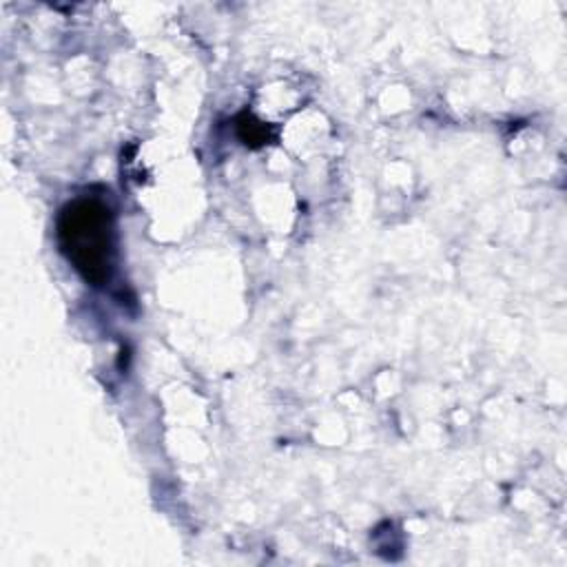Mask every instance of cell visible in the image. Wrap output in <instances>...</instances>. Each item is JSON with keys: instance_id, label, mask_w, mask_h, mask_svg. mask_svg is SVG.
<instances>
[{"instance_id": "obj_1", "label": "cell", "mask_w": 567, "mask_h": 567, "mask_svg": "<svg viewBox=\"0 0 567 567\" xmlns=\"http://www.w3.org/2000/svg\"><path fill=\"white\" fill-rule=\"evenodd\" d=\"M58 241L73 268L93 286L111 277L113 217L97 199H75L58 217Z\"/></svg>"}]
</instances>
